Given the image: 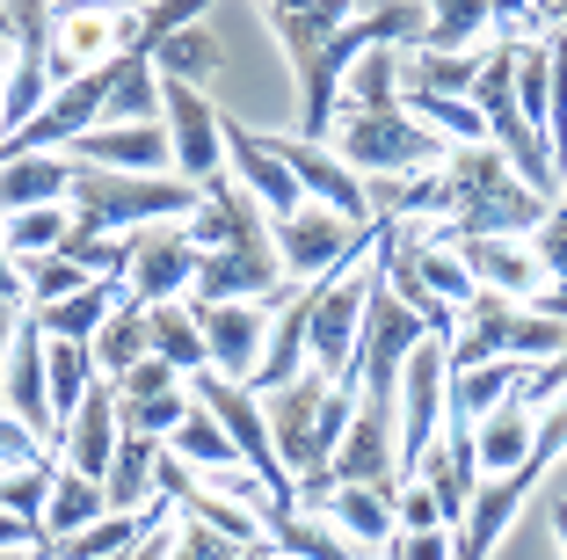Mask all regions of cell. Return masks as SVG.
Listing matches in <instances>:
<instances>
[{"label":"cell","mask_w":567,"mask_h":560,"mask_svg":"<svg viewBox=\"0 0 567 560\" xmlns=\"http://www.w3.org/2000/svg\"><path fill=\"white\" fill-rule=\"evenodd\" d=\"M350 110H401V44H371L350 73H342V95H334V116Z\"/></svg>","instance_id":"484cf974"},{"label":"cell","mask_w":567,"mask_h":560,"mask_svg":"<svg viewBox=\"0 0 567 560\" xmlns=\"http://www.w3.org/2000/svg\"><path fill=\"white\" fill-rule=\"evenodd\" d=\"M0 51H16V44L0 37ZM0 132H8V67H0Z\"/></svg>","instance_id":"816d5d0a"},{"label":"cell","mask_w":567,"mask_h":560,"mask_svg":"<svg viewBox=\"0 0 567 560\" xmlns=\"http://www.w3.org/2000/svg\"><path fill=\"white\" fill-rule=\"evenodd\" d=\"M277 153L291 161V175H299L306 204H328V212L357 218V226H371V197H364V175H357L350 161L334 146H320V139H299V132H277Z\"/></svg>","instance_id":"5bb4252c"},{"label":"cell","mask_w":567,"mask_h":560,"mask_svg":"<svg viewBox=\"0 0 567 560\" xmlns=\"http://www.w3.org/2000/svg\"><path fill=\"white\" fill-rule=\"evenodd\" d=\"M51 480H59V459H44V466H16V474H0V510L44 531V502H51Z\"/></svg>","instance_id":"f35d334b"},{"label":"cell","mask_w":567,"mask_h":560,"mask_svg":"<svg viewBox=\"0 0 567 560\" xmlns=\"http://www.w3.org/2000/svg\"><path fill=\"white\" fill-rule=\"evenodd\" d=\"M487 51H430L408 44L401 51V95H473Z\"/></svg>","instance_id":"603a6c76"},{"label":"cell","mask_w":567,"mask_h":560,"mask_svg":"<svg viewBox=\"0 0 567 560\" xmlns=\"http://www.w3.org/2000/svg\"><path fill=\"white\" fill-rule=\"evenodd\" d=\"M532 247H538V263H546V277H553V292H567V197L553 204L546 218H538V233H532Z\"/></svg>","instance_id":"b9f144b4"},{"label":"cell","mask_w":567,"mask_h":560,"mask_svg":"<svg viewBox=\"0 0 567 560\" xmlns=\"http://www.w3.org/2000/svg\"><path fill=\"white\" fill-rule=\"evenodd\" d=\"M218 67H226V51H218V37L204 30V22H189V30H175V37L153 44V73H161V81L204 88V81H218Z\"/></svg>","instance_id":"1f68e13d"},{"label":"cell","mask_w":567,"mask_h":560,"mask_svg":"<svg viewBox=\"0 0 567 560\" xmlns=\"http://www.w3.org/2000/svg\"><path fill=\"white\" fill-rule=\"evenodd\" d=\"M102 517H110V495H102V480L59 466V480H51V502H44V546H51V539H73V531H87V525H102Z\"/></svg>","instance_id":"83f0119b"},{"label":"cell","mask_w":567,"mask_h":560,"mask_svg":"<svg viewBox=\"0 0 567 560\" xmlns=\"http://www.w3.org/2000/svg\"><path fill=\"white\" fill-rule=\"evenodd\" d=\"M73 197V153H16L0 161V218L44 212V204Z\"/></svg>","instance_id":"d6986e66"},{"label":"cell","mask_w":567,"mask_h":560,"mask_svg":"<svg viewBox=\"0 0 567 560\" xmlns=\"http://www.w3.org/2000/svg\"><path fill=\"white\" fill-rule=\"evenodd\" d=\"M153 357V335H146V306H138L132 292H124V306L110 320H102V335H95V371L102 379H124L132 364H146Z\"/></svg>","instance_id":"d6a6232c"},{"label":"cell","mask_w":567,"mask_h":560,"mask_svg":"<svg viewBox=\"0 0 567 560\" xmlns=\"http://www.w3.org/2000/svg\"><path fill=\"white\" fill-rule=\"evenodd\" d=\"M240 560H291V553H277V546H248Z\"/></svg>","instance_id":"f5cc1de1"},{"label":"cell","mask_w":567,"mask_h":560,"mask_svg":"<svg viewBox=\"0 0 567 560\" xmlns=\"http://www.w3.org/2000/svg\"><path fill=\"white\" fill-rule=\"evenodd\" d=\"M393 525H401V531H451L444 510H436V495L422 488V480H408V488H401V502H393Z\"/></svg>","instance_id":"ee69618b"},{"label":"cell","mask_w":567,"mask_h":560,"mask_svg":"<svg viewBox=\"0 0 567 560\" xmlns=\"http://www.w3.org/2000/svg\"><path fill=\"white\" fill-rule=\"evenodd\" d=\"M444 400H451V349L430 335V343H415V357L401 364V480H415L422 459L436 451Z\"/></svg>","instance_id":"ba28073f"},{"label":"cell","mask_w":567,"mask_h":560,"mask_svg":"<svg viewBox=\"0 0 567 560\" xmlns=\"http://www.w3.org/2000/svg\"><path fill=\"white\" fill-rule=\"evenodd\" d=\"M66 153L87 161V167H117V175H175L167 124H95V132L73 139Z\"/></svg>","instance_id":"ac0fdd59"},{"label":"cell","mask_w":567,"mask_h":560,"mask_svg":"<svg viewBox=\"0 0 567 560\" xmlns=\"http://www.w3.org/2000/svg\"><path fill=\"white\" fill-rule=\"evenodd\" d=\"M248 546L218 539L212 525H197V517H183V531H175V560H240Z\"/></svg>","instance_id":"7bdbcfd3"},{"label":"cell","mask_w":567,"mask_h":560,"mask_svg":"<svg viewBox=\"0 0 567 560\" xmlns=\"http://www.w3.org/2000/svg\"><path fill=\"white\" fill-rule=\"evenodd\" d=\"M320 517H328L357 553H385L393 531H401V525H393V495H379V488H334Z\"/></svg>","instance_id":"7402d4cb"},{"label":"cell","mask_w":567,"mask_h":560,"mask_svg":"<svg viewBox=\"0 0 567 560\" xmlns=\"http://www.w3.org/2000/svg\"><path fill=\"white\" fill-rule=\"evenodd\" d=\"M371 560H385V553H371Z\"/></svg>","instance_id":"db71d44e"},{"label":"cell","mask_w":567,"mask_h":560,"mask_svg":"<svg viewBox=\"0 0 567 560\" xmlns=\"http://www.w3.org/2000/svg\"><path fill=\"white\" fill-rule=\"evenodd\" d=\"M430 8V51H473V37L495 22V0H422Z\"/></svg>","instance_id":"d590c367"},{"label":"cell","mask_w":567,"mask_h":560,"mask_svg":"<svg viewBox=\"0 0 567 560\" xmlns=\"http://www.w3.org/2000/svg\"><path fill=\"white\" fill-rule=\"evenodd\" d=\"M517 110L553 146V67H546V44H538V37H524V51H517Z\"/></svg>","instance_id":"8d00e7d4"},{"label":"cell","mask_w":567,"mask_h":560,"mask_svg":"<svg viewBox=\"0 0 567 560\" xmlns=\"http://www.w3.org/2000/svg\"><path fill=\"white\" fill-rule=\"evenodd\" d=\"M197 263H204V247L189 241L183 218H167V226H146V233H132V269H124V292H132L138 306H167V298H189V284H197Z\"/></svg>","instance_id":"8fae6325"},{"label":"cell","mask_w":567,"mask_h":560,"mask_svg":"<svg viewBox=\"0 0 567 560\" xmlns=\"http://www.w3.org/2000/svg\"><path fill=\"white\" fill-rule=\"evenodd\" d=\"M328 146L371 182V175H430V167L451 153V139H436L430 124L401 102V110H350V116H334Z\"/></svg>","instance_id":"5b68a950"},{"label":"cell","mask_w":567,"mask_h":560,"mask_svg":"<svg viewBox=\"0 0 567 560\" xmlns=\"http://www.w3.org/2000/svg\"><path fill=\"white\" fill-rule=\"evenodd\" d=\"M153 488H161V445L124 429V437H117V459H110V480H102V495H110V510H146Z\"/></svg>","instance_id":"4316f807"},{"label":"cell","mask_w":567,"mask_h":560,"mask_svg":"<svg viewBox=\"0 0 567 560\" xmlns=\"http://www.w3.org/2000/svg\"><path fill=\"white\" fill-rule=\"evenodd\" d=\"M189 241L204 247V255H277V233H269V212L240 190L234 175H218L212 190H204V204L183 218Z\"/></svg>","instance_id":"30bf717a"},{"label":"cell","mask_w":567,"mask_h":560,"mask_svg":"<svg viewBox=\"0 0 567 560\" xmlns=\"http://www.w3.org/2000/svg\"><path fill=\"white\" fill-rule=\"evenodd\" d=\"M117 386L110 379H95L87 386V400L73 408V422L51 437V459L59 466H73V474H87V480H110V459H117Z\"/></svg>","instance_id":"2e32d148"},{"label":"cell","mask_w":567,"mask_h":560,"mask_svg":"<svg viewBox=\"0 0 567 560\" xmlns=\"http://www.w3.org/2000/svg\"><path fill=\"white\" fill-rule=\"evenodd\" d=\"M124 306V284H110V277H95V284H81L73 298H51V306H30L37 320H44V335L51 343H87L95 349V335H102V320Z\"/></svg>","instance_id":"44dd1931"},{"label":"cell","mask_w":567,"mask_h":560,"mask_svg":"<svg viewBox=\"0 0 567 560\" xmlns=\"http://www.w3.org/2000/svg\"><path fill=\"white\" fill-rule=\"evenodd\" d=\"M146 335H153V357H161V364H175L183 379L212 371V349H204V328H197V306H189V298L146 306Z\"/></svg>","instance_id":"cb8c5ba5"},{"label":"cell","mask_w":567,"mask_h":560,"mask_svg":"<svg viewBox=\"0 0 567 560\" xmlns=\"http://www.w3.org/2000/svg\"><path fill=\"white\" fill-rule=\"evenodd\" d=\"M458 247V263L473 269V284L495 298H517V306H538V298L553 292L546 263H538L532 241H451Z\"/></svg>","instance_id":"e0dca14e"},{"label":"cell","mask_w":567,"mask_h":560,"mask_svg":"<svg viewBox=\"0 0 567 560\" xmlns=\"http://www.w3.org/2000/svg\"><path fill=\"white\" fill-rule=\"evenodd\" d=\"M262 415H269V437H277V459L291 466V480H313L328 474L334 445L357 415V386H334L328 371L306 364L291 386H269L262 394Z\"/></svg>","instance_id":"3957f363"},{"label":"cell","mask_w":567,"mask_h":560,"mask_svg":"<svg viewBox=\"0 0 567 560\" xmlns=\"http://www.w3.org/2000/svg\"><path fill=\"white\" fill-rule=\"evenodd\" d=\"M161 116H167V146H175V175L212 190L226 175V132H218L226 110H212V95L189 81H161Z\"/></svg>","instance_id":"9c48e42d"},{"label":"cell","mask_w":567,"mask_h":560,"mask_svg":"<svg viewBox=\"0 0 567 560\" xmlns=\"http://www.w3.org/2000/svg\"><path fill=\"white\" fill-rule=\"evenodd\" d=\"M22 284H30V306H51V298H73L95 277H87L73 255H30V263H22Z\"/></svg>","instance_id":"ab89813d"},{"label":"cell","mask_w":567,"mask_h":560,"mask_svg":"<svg viewBox=\"0 0 567 560\" xmlns=\"http://www.w3.org/2000/svg\"><path fill=\"white\" fill-rule=\"evenodd\" d=\"M371 284H379L371 263L334 269V277H313V335H306V357H313V371H328L334 386H364V379H357V349H364Z\"/></svg>","instance_id":"52a82bcc"},{"label":"cell","mask_w":567,"mask_h":560,"mask_svg":"<svg viewBox=\"0 0 567 560\" xmlns=\"http://www.w3.org/2000/svg\"><path fill=\"white\" fill-rule=\"evenodd\" d=\"M532 437H538V415L524 408V394H517V400H502V408H487L481 422H473V445H481V480H487V474H509V466H524Z\"/></svg>","instance_id":"d4e9b609"},{"label":"cell","mask_w":567,"mask_h":560,"mask_svg":"<svg viewBox=\"0 0 567 560\" xmlns=\"http://www.w3.org/2000/svg\"><path fill=\"white\" fill-rule=\"evenodd\" d=\"M102 124H167V116H161V73H153V51L146 44H132V51L110 59Z\"/></svg>","instance_id":"ffe728a7"},{"label":"cell","mask_w":567,"mask_h":560,"mask_svg":"<svg viewBox=\"0 0 567 560\" xmlns=\"http://www.w3.org/2000/svg\"><path fill=\"white\" fill-rule=\"evenodd\" d=\"M436 212L444 218L422 241L451 247V241H532L553 204L495 146H451L444 167H436Z\"/></svg>","instance_id":"6da1fadb"},{"label":"cell","mask_w":567,"mask_h":560,"mask_svg":"<svg viewBox=\"0 0 567 560\" xmlns=\"http://www.w3.org/2000/svg\"><path fill=\"white\" fill-rule=\"evenodd\" d=\"M197 400V394H189ZM167 459H183L189 474H226V466H240V451H234V437H226V429H218V415L212 408H189L183 422H175V437H167Z\"/></svg>","instance_id":"f1b7e54d"},{"label":"cell","mask_w":567,"mask_h":560,"mask_svg":"<svg viewBox=\"0 0 567 560\" xmlns=\"http://www.w3.org/2000/svg\"><path fill=\"white\" fill-rule=\"evenodd\" d=\"M44 379H51V415H59V429H66L73 408L87 400V386L102 379L95 349H87V343H51V335H44ZM59 429H51V437H59Z\"/></svg>","instance_id":"836d02e7"},{"label":"cell","mask_w":567,"mask_h":560,"mask_svg":"<svg viewBox=\"0 0 567 560\" xmlns=\"http://www.w3.org/2000/svg\"><path fill=\"white\" fill-rule=\"evenodd\" d=\"M204 8L212 0H146L138 8V44H161V37H175V30H189V22H204Z\"/></svg>","instance_id":"60d3db41"},{"label":"cell","mask_w":567,"mask_h":560,"mask_svg":"<svg viewBox=\"0 0 567 560\" xmlns=\"http://www.w3.org/2000/svg\"><path fill=\"white\" fill-rule=\"evenodd\" d=\"M269 546L277 553H291V560H371V553H357L342 531L328 525L320 510H284V517H269Z\"/></svg>","instance_id":"f546056e"},{"label":"cell","mask_w":567,"mask_h":560,"mask_svg":"<svg viewBox=\"0 0 567 560\" xmlns=\"http://www.w3.org/2000/svg\"><path fill=\"white\" fill-rule=\"evenodd\" d=\"M175 531H183V510H175V517H161V525H153V531H146V539H138L124 560H175Z\"/></svg>","instance_id":"7dc6e473"},{"label":"cell","mask_w":567,"mask_h":560,"mask_svg":"<svg viewBox=\"0 0 567 560\" xmlns=\"http://www.w3.org/2000/svg\"><path fill=\"white\" fill-rule=\"evenodd\" d=\"M524 379H532V364H509V357L473 364V371H451V408L466 415V422H481L487 408L517 400V394H524Z\"/></svg>","instance_id":"4dcf8cb0"},{"label":"cell","mask_w":567,"mask_h":560,"mask_svg":"<svg viewBox=\"0 0 567 560\" xmlns=\"http://www.w3.org/2000/svg\"><path fill=\"white\" fill-rule=\"evenodd\" d=\"M73 241H110V233H146L167 218H189L204 204L197 182L183 175H117V167L73 161Z\"/></svg>","instance_id":"7a4b0ae2"},{"label":"cell","mask_w":567,"mask_h":560,"mask_svg":"<svg viewBox=\"0 0 567 560\" xmlns=\"http://www.w3.org/2000/svg\"><path fill=\"white\" fill-rule=\"evenodd\" d=\"M0 306H30V284H22V263L8 255V241H0Z\"/></svg>","instance_id":"681fc988"},{"label":"cell","mask_w":567,"mask_h":560,"mask_svg":"<svg viewBox=\"0 0 567 560\" xmlns=\"http://www.w3.org/2000/svg\"><path fill=\"white\" fill-rule=\"evenodd\" d=\"M532 30H567V0H538L532 22H524V37H532Z\"/></svg>","instance_id":"f907efd6"},{"label":"cell","mask_w":567,"mask_h":560,"mask_svg":"<svg viewBox=\"0 0 567 560\" xmlns=\"http://www.w3.org/2000/svg\"><path fill=\"white\" fill-rule=\"evenodd\" d=\"M415 263H422V277H430V292L444 298V306H458V314H466L473 298H481V284H473V269L458 263V247H436V241H415Z\"/></svg>","instance_id":"74e56055"},{"label":"cell","mask_w":567,"mask_h":560,"mask_svg":"<svg viewBox=\"0 0 567 560\" xmlns=\"http://www.w3.org/2000/svg\"><path fill=\"white\" fill-rule=\"evenodd\" d=\"M218 132H226V175H234L269 218H291V212H299L306 190H299V175H291V161L277 153V139H269V132H248L240 116H218Z\"/></svg>","instance_id":"7c38bea8"},{"label":"cell","mask_w":567,"mask_h":560,"mask_svg":"<svg viewBox=\"0 0 567 560\" xmlns=\"http://www.w3.org/2000/svg\"><path fill=\"white\" fill-rule=\"evenodd\" d=\"M0 241H8L16 263H30V255H66L73 247V204H44V212L0 218Z\"/></svg>","instance_id":"e575fe53"},{"label":"cell","mask_w":567,"mask_h":560,"mask_svg":"<svg viewBox=\"0 0 567 560\" xmlns=\"http://www.w3.org/2000/svg\"><path fill=\"white\" fill-rule=\"evenodd\" d=\"M189 306H197V328H204V349H212V371H218V379L255 386L262 349H269V306H262V298H226V306L189 298Z\"/></svg>","instance_id":"4fadbf2b"},{"label":"cell","mask_w":567,"mask_h":560,"mask_svg":"<svg viewBox=\"0 0 567 560\" xmlns=\"http://www.w3.org/2000/svg\"><path fill=\"white\" fill-rule=\"evenodd\" d=\"M269 233H277V263L291 284H313V277H334V269H357L371 263V247H379V218L371 226H357V218L328 212V204H299L291 218H269Z\"/></svg>","instance_id":"8992f818"},{"label":"cell","mask_w":567,"mask_h":560,"mask_svg":"<svg viewBox=\"0 0 567 560\" xmlns=\"http://www.w3.org/2000/svg\"><path fill=\"white\" fill-rule=\"evenodd\" d=\"M0 400H8V415H16L22 429H37L51 451V429H59V415H51V379H44V320L22 306L16 320V349H8V371H0Z\"/></svg>","instance_id":"9a60e30c"},{"label":"cell","mask_w":567,"mask_h":560,"mask_svg":"<svg viewBox=\"0 0 567 560\" xmlns=\"http://www.w3.org/2000/svg\"><path fill=\"white\" fill-rule=\"evenodd\" d=\"M567 349V320L538 314V306H517V298L481 292L458 314V343H451V371H473V364H553Z\"/></svg>","instance_id":"277c9868"},{"label":"cell","mask_w":567,"mask_h":560,"mask_svg":"<svg viewBox=\"0 0 567 560\" xmlns=\"http://www.w3.org/2000/svg\"><path fill=\"white\" fill-rule=\"evenodd\" d=\"M385 560H451V531H393Z\"/></svg>","instance_id":"bcb514c9"},{"label":"cell","mask_w":567,"mask_h":560,"mask_svg":"<svg viewBox=\"0 0 567 560\" xmlns=\"http://www.w3.org/2000/svg\"><path fill=\"white\" fill-rule=\"evenodd\" d=\"M0 553H44V531H37V525H22V517H8V510H0Z\"/></svg>","instance_id":"c3c4849f"},{"label":"cell","mask_w":567,"mask_h":560,"mask_svg":"<svg viewBox=\"0 0 567 560\" xmlns=\"http://www.w3.org/2000/svg\"><path fill=\"white\" fill-rule=\"evenodd\" d=\"M117 386V400H146V394H167V386H183V371L175 364H161V357H146V364H132L124 379H110Z\"/></svg>","instance_id":"f6af8a7d"}]
</instances>
